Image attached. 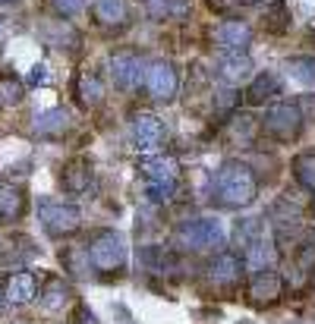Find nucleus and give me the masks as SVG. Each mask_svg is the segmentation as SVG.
Returning <instances> with one entry per match:
<instances>
[{"label": "nucleus", "instance_id": "nucleus-23", "mask_svg": "<svg viewBox=\"0 0 315 324\" xmlns=\"http://www.w3.org/2000/svg\"><path fill=\"white\" fill-rule=\"evenodd\" d=\"M38 299H41V309L44 312H60L66 299H69V286L60 280V277H51L44 283V290H38Z\"/></svg>", "mask_w": 315, "mask_h": 324}, {"label": "nucleus", "instance_id": "nucleus-26", "mask_svg": "<svg viewBox=\"0 0 315 324\" xmlns=\"http://www.w3.org/2000/svg\"><path fill=\"white\" fill-rule=\"evenodd\" d=\"M293 176L303 189H309L315 195V151H306L293 160Z\"/></svg>", "mask_w": 315, "mask_h": 324}, {"label": "nucleus", "instance_id": "nucleus-34", "mask_svg": "<svg viewBox=\"0 0 315 324\" xmlns=\"http://www.w3.org/2000/svg\"><path fill=\"white\" fill-rule=\"evenodd\" d=\"M189 10H192V4H189V0H171V10H167V16H174V19H186V16H189Z\"/></svg>", "mask_w": 315, "mask_h": 324}, {"label": "nucleus", "instance_id": "nucleus-22", "mask_svg": "<svg viewBox=\"0 0 315 324\" xmlns=\"http://www.w3.org/2000/svg\"><path fill=\"white\" fill-rule=\"evenodd\" d=\"M277 95H281V79H277L274 73H262V76H255L252 85L246 88V104L262 107V104L274 101Z\"/></svg>", "mask_w": 315, "mask_h": 324}, {"label": "nucleus", "instance_id": "nucleus-25", "mask_svg": "<svg viewBox=\"0 0 315 324\" xmlns=\"http://www.w3.org/2000/svg\"><path fill=\"white\" fill-rule=\"evenodd\" d=\"M271 224L277 227V233L296 230V227H300V208H296L293 202H287V199H281L271 208Z\"/></svg>", "mask_w": 315, "mask_h": 324}, {"label": "nucleus", "instance_id": "nucleus-19", "mask_svg": "<svg viewBox=\"0 0 315 324\" xmlns=\"http://www.w3.org/2000/svg\"><path fill=\"white\" fill-rule=\"evenodd\" d=\"M38 32H41V38H44V44L47 47H57V50H72L79 44V32L72 29V25H66V19H44L41 25H38Z\"/></svg>", "mask_w": 315, "mask_h": 324}, {"label": "nucleus", "instance_id": "nucleus-24", "mask_svg": "<svg viewBox=\"0 0 315 324\" xmlns=\"http://www.w3.org/2000/svg\"><path fill=\"white\" fill-rule=\"evenodd\" d=\"M284 73L293 82L312 88L315 85V57H290V60H284Z\"/></svg>", "mask_w": 315, "mask_h": 324}, {"label": "nucleus", "instance_id": "nucleus-35", "mask_svg": "<svg viewBox=\"0 0 315 324\" xmlns=\"http://www.w3.org/2000/svg\"><path fill=\"white\" fill-rule=\"evenodd\" d=\"M76 324H98V318L91 315V309H85V305H79V315H76Z\"/></svg>", "mask_w": 315, "mask_h": 324}, {"label": "nucleus", "instance_id": "nucleus-7", "mask_svg": "<svg viewBox=\"0 0 315 324\" xmlns=\"http://www.w3.org/2000/svg\"><path fill=\"white\" fill-rule=\"evenodd\" d=\"M145 57H139L136 50H114L107 60V73L114 79L120 92H139L145 79Z\"/></svg>", "mask_w": 315, "mask_h": 324}, {"label": "nucleus", "instance_id": "nucleus-5", "mask_svg": "<svg viewBox=\"0 0 315 324\" xmlns=\"http://www.w3.org/2000/svg\"><path fill=\"white\" fill-rule=\"evenodd\" d=\"M85 255H88V261H91L95 271L110 274V271H120V267L126 264V255H129V252H126L123 233H117V230H98L95 236H91Z\"/></svg>", "mask_w": 315, "mask_h": 324}, {"label": "nucleus", "instance_id": "nucleus-16", "mask_svg": "<svg viewBox=\"0 0 315 324\" xmlns=\"http://www.w3.org/2000/svg\"><path fill=\"white\" fill-rule=\"evenodd\" d=\"M91 19L104 32H120L129 22V7L126 0H95L91 4Z\"/></svg>", "mask_w": 315, "mask_h": 324}, {"label": "nucleus", "instance_id": "nucleus-8", "mask_svg": "<svg viewBox=\"0 0 315 324\" xmlns=\"http://www.w3.org/2000/svg\"><path fill=\"white\" fill-rule=\"evenodd\" d=\"M243 271H246V264L239 258V252L217 249L214 258L205 264V280L211 286H217V290H233V286L243 280Z\"/></svg>", "mask_w": 315, "mask_h": 324}, {"label": "nucleus", "instance_id": "nucleus-11", "mask_svg": "<svg viewBox=\"0 0 315 324\" xmlns=\"http://www.w3.org/2000/svg\"><path fill=\"white\" fill-rule=\"evenodd\" d=\"M142 176H145V183H158V186H174L180 189L183 183V167H180V160L174 154H145L142 160Z\"/></svg>", "mask_w": 315, "mask_h": 324}, {"label": "nucleus", "instance_id": "nucleus-29", "mask_svg": "<svg viewBox=\"0 0 315 324\" xmlns=\"http://www.w3.org/2000/svg\"><path fill=\"white\" fill-rule=\"evenodd\" d=\"M239 98H243V95H239V88L233 82H221L214 88V107H217L221 114H233L236 107H239Z\"/></svg>", "mask_w": 315, "mask_h": 324}, {"label": "nucleus", "instance_id": "nucleus-37", "mask_svg": "<svg viewBox=\"0 0 315 324\" xmlns=\"http://www.w3.org/2000/svg\"><path fill=\"white\" fill-rule=\"evenodd\" d=\"M309 214H312V218H315V195H312V205H309Z\"/></svg>", "mask_w": 315, "mask_h": 324}, {"label": "nucleus", "instance_id": "nucleus-30", "mask_svg": "<svg viewBox=\"0 0 315 324\" xmlns=\"http://www.w3.org/2000/svg\"><path fill=\"white\" fill-rule=\"evenodd\" d=\"M214 13H236L239 7H268V4H281V0H208Z\"/></svg>", "mask_w": 315, "mask_h": 324}, {"label": "nucleus", "instance_id": "nucleus-10", "mask_svg": "<svg viewBox=\"0 0 315 324\" xmlns=\"http://www.w3.org/2000/svg\"><path fill=\"white\" fill-rule=\"evenodd\" d=\"M236 252H239V258H243V264L252 267V271L274 267L277 258H281V252H277V239L271 236L268 230H262V233H258V236H252V239H246Z\"/></svg>", "mask_w": 315, "mask_h": 324}, {"label": "nucleus", "instance_id": "nucleus-15", "mask_svg": "<svg viewBox=\"0 0 315 324\" xmlns=\"http://www.w3.org/2000/svg\"><path fill=\"white\" fill-rule=\"evenodd\" d=\"M60 186H63L66 195H85V192H91V186H95L91 160H85V157L69 160V164L63 167V173H60Z\"/></svg>", "mask_w": 315, "mask_h": 324}, {"label": "nucleus", "instance_id": "nucleus-3", "mask_svg": "<svg viewBox=\"0 0 315 324\" xmlns=\"http://www.w3.org/2000/svg\"><path fill=\"white\" fill-rule=\"evenodd\" d=\"M38 221H41L47 236L66 239V236H72V233H79L82 211H79V205H72V202L47 199V195H44V199H38Z\"/></svg>", "mask_w": 315, "mask_h": 324}, {"label": "nucleus", "instance_id": "nucleus-12", "mask_svg": "<svg viewBox=\"0 0 315 324\" xmlns=\"http://www.w3.org/2000/svg\"><path fill=\"white\" fill-rule=\"evenodd\" d=\"M252 305H274L277 299L284 296V277L274 271V267H265V271H255L249 277V290H246Z\"/></svg>", "mask_w": 315, "mask_h": 324}, {"label": "nucleus", "instance_id": "nucleus-9", "mask_svg": "<svg viewBox=\"0 0 315 324\" xmlns=\"http://www.w3.org/2000/svg\"><path fill=\"white\" fill-rule=\"evenodd\" d=\"M129 139H133L136 151L142 154H158L164 151V142H167V129L155 114H136L129 120Z\"/></svg>", "mask_w": 315, "mask_h": 324}, {"label": "nucleus", "instance_id": "nucleus-14", "mask_svg": "<svg viewBox=\"0 0 315 324\" xmlns=\"http://www.w3.org/2000/svg\"><path fill=\"white\" fill-rule=\"evenodd\" d=\"M211 41L217 50H249L252 44V29L243 19H224L211 32Z\"/></svg>", "mask_w": 315, "mask_h": 324}, {"label": "nucleus", "instance_id": "nucleus-6", "mask_svg": "<svg viewBox=\"0 0 315 324\" xmlns=\"http://www.w3.org/2000/svg\"><path fill=\"white\" fill-rule=\"evenodd\" d=\"M145 95L155 104H171L180 95V73L171 60H148L145 63V79H142Z\"/></svg>", "mask_w": 315, "mask_h": 324}, {"label": "nucleus", "instance_id": "nucleus-2", "mask_svg": "<svg viewBox=\"0 0 315 324\" xmlns=\"http://www.w3.org/2000/svg\"><path fill=\"white\" fill-rule=\"evenodd\" d=\"M174 246L186 255H208V252L224 249L227 236L224 227H221L217 218H189L174 227Z\"/></svg>", "mask_w": 315, "mask_h": 324}, {"label": "nucleus", "instance_id": "nucleus-13", "mask_svg": "<svg viewBox=\"0 0 315 324\" xmlns=\"http://www.w3.org/2000/svg\"><path fill=\"white\" fill-rule=\"evenodd\" d=\"M38 290H41V283L35 271H13V274H7L0 293H4L7 305H29L38 299Z\"/></svg>", "mask_w": 315, "mask_h": 324}, {"label": "nucleus", "instance_id": "nucleus-18", "mask_svg": "<svg viewBox=\"0 0 315 324\" xmlns=\"http://www.w3.org/2000/svg\"><path fill=\"white\" fill-rule=\"evenodd\" d=\"M69 123H72V117L66 107H51V111H44L32 120V132L38 139H60L69 129Z\"/></svg>", "mask_w": 315, "mask_h": 324}, {"label": "nucleus", "instance_id": "nucleus-36", "mask_svg": "<svg viewBox=\"0 0 315 324\" xmlns=\"http://www.w3.org/2000/svg\"><path fill=\"white\" fill-rule=\"evenodd\" d=\"M38 82H44V66H35L29 76V85H38Z\"/></svg>", "mask_w": 315, "mask_h": 324}, {"label": "nucleus", "instance_id": "nucleus-31", "mask_svg": "<svg viewBox=\"0 0 315 324\" xmlns=\"http://www.w3.org/2000/svg\"><path fill=\"white\" fill-rule=\"evenodd\" d=\"M47 4L60 19H72V16H79L88 7V0H47Z\"/></svg>", "mask_w": 315, "mask_h": 324}, {"label": "nucleus", "instance_id": "nucleus-32", "mask_svg": "<svg viewBox=\"0 0 315 324\" xmlns=\"http://www.w3.org/2000/svg\"><path fill=\"white\" fill-rule=\"evenodd\" d=\"M296 264H300L303 271H312V267H315V236L300 246V252H296Z\"/></svg>", "mask_w": 315, "mask_h": 324}, {"label": "nucleus", "instance_id": "nucleus-20", "mask_svg": "<svg viewBox=\"0 0 315 324\" xmlns=\"http://www.w3.org/2000/svg\"><path fill=\"white\" fill-rule=\"evenodd\" d=\"M26 214V192L0 176V221H19Z\"/></svg>", "mask_w": 315, "mask_h": 324}, {"label": "nucleus", "instance_id": "nucleus-28", "mask_svg": "<svg viewBox=\"0 0 315 324\" xmlns=\"http://www.w3.org/2000/svg\"><path fill=\"white\" fill-rule=\"evenodd\" d=\"M22 98H26L22 79H16V76H0V111H4V107L19 104Z\"/></svg>", "mask_w": 315, "mask_h": 324}, {"label": "nucleus", "instance_id": "nucleus-21", "mask_svg": "<svg viewBox=\"0 0 315 324\" xmlns=\"http://www.w3.org/2000/svg\"><path fill=\"white\" fill-rule=\"evenodd\" d=\"M104 98H107V85L98 73H82L76 79V101L85 107V111L88 107H98Z\"/></svg>", "mask_w": 315, "mask_h": 324}, {"label": "nucleus", "instance_id": "nucleus-4", "mask_svg": "<svg viewBox=\"0 0 315 324\" xmlns=\"http://www.w3.org/2000/svg\"><path fill=\"white\" fill-rule=\"evenodd\" d=\"M303 126H306V114H303L300 101H277L262 117V129L274 142H296Z\"/></svg>", "mask_w": 315, "mask_h": 324}, {"label": "nucleus", "instance_id": "nucleus-33", "mask_svg": "<svg viewBox=\"0 0 315 324\" xmlns=\"http://www.w3.org/2000/svg\"><path fill=\"white\" fill-rule=\"evenodd\" d=\"M148 16L152 19H167V10H171V0H145Z\"/></svg>", "mask_w": 315, "mask_h": 324}, {"label": "nucleus", "instance_id": "nucleus-17", "mask_svg": "<svg viewBox=\"0 0 315 324\" xmlns=\"http://www.w3.org/2000/svg\"><path fill=\"white\" fill-rule=\"evenodd\" d=\"M217 76L224 79V82H246L252 76V57H249V50H221V57H217Z\"/></svg>", "mask_w": 315, "mask_h": 324}, {"label": "nucleus", "instance_id": "nucleus-1", "mask_svg": "<svg viewBox=\"0 0 315 324\" xmlns=\"http://www.w3.org/2000/svg\"><path fill=\"white\" fill-rule=\"evenodd\" d=\"M258 199V176L246 160H224L211 176V205L224 211L249 208Z\"/></svg>", "mask_w": 315, "mask_h": 324}, {"label": "nucleus", "instance_id": "nucleus-27", "mask_svg": "<svg viewBox=\"0 0 315 324\" xmlns=\"http://www.w3.org/2000/svg\"><path fill=\"white\" fill-rule=\"evenodd\" d=\"M13 258V261H19V258H29L35 255V246L29 242V236H4L0 239V258Z\"/></svg>", "mask_w": 315, "mask_h": 324}, {"label": "nucleus", "instance_id": "nucleus-38", "mask_svg": "<svg viewBox=\"0 0 315 324\" xmlns=\"http://www.w3.org/2000/svg\"><path fill=\"white\" fill-rule=\"evenodd\" d=\"M4 4H16V0H0V7H4Z\"/></svg>", "mask_w": 315, "mask_h": 324}]
</instances>
